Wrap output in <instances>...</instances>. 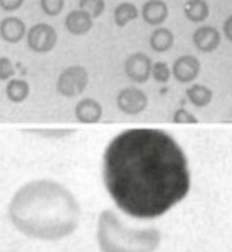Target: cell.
<instances>
[{"label":"cell","instance_id":"1","mask_svg":"<svg viewBox=\"0 0 232 252\" xmlns=\"http://www.w3.org/2000/svg\"><path fill=\"white\" fill-rule=\"evenodd\" d=\"M103 180L121 212L148 220L162 217L187 197L190 170L173 136L157 128H132L108 143Z\"/></svg>","mask_w":232,"mask_h":252},{"label":"cell","instance_id":"2","mask_svg":"<svg viewBox=\"0 0 232 252\" xmlns=\"http://www.w3.org/2000/svg\"><path fill=\"white\" fill-rule=\"evenodd\" d=\"M9 220L20 234L39 241H61L76 232L81 207L69 189L54 180L22 185L7 207Z\"/></svg>","mask_w":232,"mask_h":252},{"label":"cell","instance_id":"3","mask_svg":"<svg viewBox=\"0 0 232 252\" xmlns=\"http://www.w3.org/2000/svg\"><path fill=\"white\" fill-rule=\"evenodd\" d=\"M98 246L101 252H153L162 235L155 227H132L113 210H103L98 220Z\"/></svg>","mask_w":232,"mask_h":252},{"label":"cell","instance_id":"4","mask_svg":"<svg viewBox=\"0 0 232 252\" xmlns=\"http://www.w3.org/2000/svg\"><path fill=\"white\" fill-rule=\"evenodd\" d=\"M88 71L83 66H69L59 74L56 89L64 97H76L88 86Z\"/></svg>","mask_w":232,"mask_h":252},{"label":"cell","instance_id":"5","mask_svg":"<svg viewBox=\"0 0 232 252\" xmlns=\"http://www.w3.org/2000/svg\"><path fill=\"white\" fill-rule=\"evenodd\" d=\"M26 37L29 49L37 52V54H47L58 44V32L54 31V27L51 24H44V22L32 26L27 31Z\"/></svg>","mask_w":232,"mask_h":252},{"label":"cell","instance_id":"6","mask_svg":"<svg viewBox=\"0 0 232 252\" xmlns=\"http://www.w3.org/2000/svg\"><path fill=\"white\" fill-rule=\"evenodd\" d=\"M116 104L120 111H123L125 115H140L141 111H145L146 104H148V96L141 89L125 88L118 93Z\"/></svg>","mask_w":232,"mask_h":252},{"label":"cell","instance_id":"7","mask_svg":"<svg viewBox=\"0 0 232 252\" xmlns=\"http://www.w3.org/2000/svg\"><path fill=\"white\" fill-rule=\"evenodd\" d=\"M153 61L145 54V52H133L125 61V72L132 81L138 84H143L152 76Z\"/></svg>","mask_w":232,"mask_h":252},{"label":"cell","instance_id":"8","mask_svg":"<svg viewBox=\"0 0 232 252\" xmlns=\"http://www.w3.org/2000/svg\"><path fill=\"white\" fill-rule=\"evenodd\" d=\"M172 74L178 83H192L200 74V61L192 54H185L175 59Z\"/></svg>","mask_w":232,"mask_h":252},{"label":"cell","instance_id":"9","mask_svg":"<svg viewBox=\"0 0 232 252\" xmlns=\"http://www.w3.org/2000/svg\"><path fill=\"white\" fill-rule=\"evenodd\" d=\"M221 32L212 26H202L195 29L192 40L197 51L200 52H214L215 49L221 46Z\"/></svg>","mask_w":232,"mask_h":252},{"label":"cell","instance_id":"10","mask_svg":"<svg viewBox=\"0 0 232 252\" xmlns=\"http://www.w3.org/2000/svg\"><path fill=\"white\" fill-rule=\"evenodd\" d=\"M66 31L72 35H86L93 29V17L81 9L71 10L64 20Z\"/></svg>","mask_w":232,"mask_h":252},{"label":"cell","instance_id":"11","mask_svg":"<svg viewBox=\"0 0 232 252\" xmlns=\"http://www.w3.org/2000/svg\"><path fill=\"white\" fill-rule=\"evenodd\" d=\"M141 17L148 26H162L168 19V5L164 0H146L141 7Z\"/></svg>","mask_w":232,"mask_h":252},{"label":"cell","instance_id":"12","mask_svg":"<svg viewBox=\"0 0 232 252\" xmlns=\"http://www.w3.org/2000/svg\"><path fill=\"white\" fill-rule=\"evenodd\" d=\"M27 34L26 24L19 17H5L0 22V37L9 44L20 42Z\"/></svg>","mask_w":232,"mask_h":252},{"label":"cell","instance_id":"13","mask_svg":"<svg viewBox=\"0 0 232 252\" xmlns=\"http://www.w3.org/2000/svg\"><path fill=\"white\" fill-rule=\"evenodd\" d=\"M76 118L81 121V123H98L103 116V108L93 97H84L79 103L76 104Z\"/></svg>","mask_w":232,"mask_h":252},{"label":"cell","instance_id":"14","mask_svg":"<svg viewBox=\"0 0 232 252\" xmlns=\"http://www.w3.org/2000/svg\"><path fill=\"white\" fill-rule=\"evenodd\" d=\"M184 14H185V17L189 19V22H192V24L205 22L210 14L209 3H207L205 0H187L184 5Z\"/></svg>","mask_w":232,"mask_h":252},{"label":"cell","instance_id":"15","mask_svg":"<svg viewBox=\"0 0 232 252\" xmlns=\"http://www.w3.org/2000/svg\"><path fill=\"white\" fill-rule=\"evenodd\" d=\"M175 44V35L173 32L166 27H158L152 32L150 35V47L155 52H166L173 47Z\"/></svg>","mask_w":232,"mask_h":252},{"label":"cell","instance_id":"16","mask_svg":"<svg viewBox=\"0 0 232 252\" xmlns=\"http://www.w3.org/2000/svg\"><path fill=\"white\" fill-rule=\"evenodd\" d=\"M5 93L12 103H22V101L27 99V96H29V93H31L29 83L24 79H10L9 83H7Z\"/></svg>","mask_w":232,"mask_h":252},{"label":"cell","instance_id":"17","mask_svg":"<svg viewBox=\"0 0 232 252\" xmlns=\"http://www.w3.org/2000/svg\"><path fill=\"white\" fill-rule=\"evenodd\" d=\"M187 97L194 106L203 108L212 101V91L203 84H194V86L187 89Z\"/></svg>","mask_w":232,"mask_h":252},{"label":"cell","instance_id":"18","mask_svg":"<svg viewBox=\"0 0 232 252\" xmlns=\"http://www.w3.org/2000/svg\"><path fill=\"white\" fill-rule=\"evenodd\" d=\"M138 17V9L135 3L132 2H121L120 5H116L115 9V22L118 27H125L126 24H130L132 20Z\"/></svg>","mask_w":232,"mask_h":252},{"label":"cell","instance_id":"19","mask_svg":"<svg viewBox=\"0 0 232 252\" xmlns=\"http://www.w3.org/2000/svg\"><path fill=\"white\" fill-rule=\"evenodd\" d=\"M77 5H79L81 10H84L86 14L91 15L93 19H98L103 15L106 3H104V0H79Z\"/></svg>","mask_w":232,"mask_h":252},{"label":"cell","instance_id":"20","mask_svg":"<svg viewBox=\"0 0 232 252\" xmlns=\"http://www.w3.org/2000/svg\"><path fill=\"white\" fill-rule=\"evenodd\" d=\"M152 76L155 78V81L165 84V83H168L170 76H172V71H170V67H168V64H166V63H153Z\"/></svg>","mask_w":232,"mask_h":252},{"label":"cell","instance_id":"21","mask_svg":"<svg viewBox=\"0 0 232 252\" xmlns=\"http://www.w3.org/2000/svg\"><path fill=\"white\" fill-rule=\"evenodd\" d=\"M40 9L49 17L59 15L64 9V0H40Z\"/></svg>","mask_w":232,"mask_h":252},{"label":"cell","instance_id":"22","mask_svg":"<svg viewBox=\"0 0 232 252\" xmlns=\"http://www.w3.org/2000/svg\"><path fill=\"white\" fill-rule=\"evenodd\" d=\"M14 74H15V69L14 64L10 63V59L0 58V81H10Z\"/></svg>","mask_w":232,"mask_h":252},{"label":"cell","instance_id":"23","mask_svg":"<svg viewBox=\"0 0 232 252\" xmlns=\"http://www.w3.org/2000/svg\"><path fill=\"white\" fill-rule=\"evenodd\" d=\"M173 121H175V123H197V118H195L192 113L187 111V109L180 108V109H177V111H175Z\"/></svg>","mask_w":232,"mask_h":252},{"label":"cell","instance_id":"24","mask_svg":"<svg viewBox=\"0 0 232 252\" xmlns=\"http://www.w3.org/2000/svg\"><path fill=\"white\" fill-rule=\"evenodd\" d=\"M31 133H39L40 136H49V138H61V136H66L71 135L72 129H31Z\"/></svg>","mask_w":232,"mask_h":252},{"label":"cell","instance_id":"25","mask_svg":"<svg viewBox=\"0 0 232 252\" xmlns=\"http://www.w3.org/2000/svg\"><path fill=\"white\" fill-rule=\"evenodd\" d=\"M24 5V0H0V9L5 12H15Z\"/></svg>","mask_w":232,"mask_h":252},{"label":"cell","instance_id":"26","mask_svg":"<svg viewBox=\"0 0 232 252\" xmlns=\"http://www.w3.org/2000/svg\"><path fill=\"white\" fill-rule=\"evenodd\" d=\"M224 35L232 42V15H229L224 22Z\"/></svg>","mask_w":232,"mask_h":252}]
</instances>
